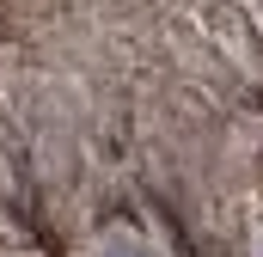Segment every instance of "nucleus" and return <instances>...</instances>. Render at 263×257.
I'll list each match as a JSON object with an SVG mask.
<instances>
[{
  "mask_svg": "<svg viewBox=\"0 0 263 257\" xmlns=\"http://www.w3.org/2000/svg\"><path fill=\"white\" fill-rule=\"evenodd\" d=\"M92 257H153V251H147L135 233H110V239H98V251H92Z\"/></svg>",
  "mask_w": 263,
  "mask_h": 257,
  "instance_id": "obj_1",
  "label": "nucleus"
},
{
  "mask_svg": "<svg viewBox=\"0 0 263 257\" xmlns=\"http://www.w3.org/2000/svg\"><path fill=\"white\" fill-rule=\"evenodd\" d=\"M257 257H263V233H257Z\"/></svg>",
  "mask_w": 263,
  "mask_h": 257,
  "instance_id": "obj_2",
  "label": "nucleus"
}]
</instances>
